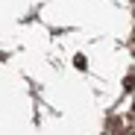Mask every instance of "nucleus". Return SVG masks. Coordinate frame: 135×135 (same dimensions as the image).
Returning a JSON list of instances; mask_svg holds the SVG:
<instances>
[{
  "label": "nucleus",
  "instance_id": "obj_1",
  "mask_svg": "<svg viewBox=\"0 0 135 135\" xmlns=\"http://www.w3.org/2000/svg\"><path fill=\"white\" fill-rule=\"evenodd\" d=\"M129 88H135V74H132V76H129Z\"/></svg>",
  "mask_w": 135,
  "mask_h": 135
}]
</instances>
